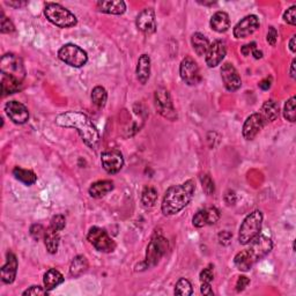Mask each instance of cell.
I'll return each instance as SVG.
<instances>
[{
  "mask_svg": "<svg viewBox=\"0 0 296 296\" xmlns=\"http://www.w3.org/2000/svg\"><path fill=\"white\" fill-rule=\"evenodd\" d=\"M290 78L295 79V59L291 61V65H290Z\"/></svg>",
  "mask_w": 296,
  "mask_h": 296,
  "instance_id": "cell-54",
  "label": "cell"
},
{
  "mask_svg": "<svg viewBox=\"0 0 296 296\" xmlns=\"http://www.w3.org/2000/svg\"><path fill=\"white\" fill-rule=\"evenodd\" d=\"M211 27L216 33H226L231 27V20L226 12H216L211 19Z\"/></svg>",
  "mask_w": 296,
  "mask_h": 296,
  "instance_id": "cell-23",
  "label": "cell"
},
{
  "mask_svg": "<svg viewBox=\"0 0 296 296\" xmlns=\"http://www.w3.org/2000/svg\"><path fill=\"white\" fill-rule=\"evenodd\" d=\"M13 175L14 177L20 180L21 183H24L26 185H33L37 180V176L35 175V172L28 169H24L21 167H15L13 169Z\"/></svg>",
  "mask_w": 296,
  "mask_h": 296,
  "instance_id": "cell-31",
  "label": "cell"
},
{
  "mask_svg": "<svg viewBox=\"0 0 296 296\" xmlns=\"http://www.w3.org/2000/svg\"><path fill=\"white\" fill-rule=\"evenodd\" d=\"M249 249H246L249 251V254L251 255V257L255 260V263L257 262L258 259H262L265 257L269 251L272 250V240L266 235H257L250 243Z\"/></svg>",
  "mask_w": 296,
  "mask_h": 296,
  "instance_id": "cell-11",
  "label": "cell"
},
{
  "mask_svg": "<svg viewBox=\"0 0 296 296\" xmlns=\"http://www.w3.org/2000/svg\"><path fill=\"white\" fill-rule=\"evenodd\" d=\"M200 291H201V294H204V295H210V296L214 295V291L213 289H212L211 284H201Z\"/></svg>",
  "mask_w": 296,
  "mask_h": 296,
  "instance_id": "cell-50",
  "label": "cell"
},
{
  "mask_svg": "<svg viewBox=\"0 0 296 296\" xmlns=\"http://www.w3.org/2000/svg\"><path fill=\"white\" fill-rule=\"evenodd\" d=\"M5 111L8 118L15 124H25L29 119V111L25 104L17 101H10L5 105Z\"/></svg>",
  "mask_w": 296,
  "mask_h": 296,
  "instance_id": "cell-16",
  "label": "cell"
},
{
  "mask_svg": "<svg viewBox=\"0 0 296 296\" xmlns=\"http://www.w3.org/2000/svg\"><path fill=\"white\" fill-rule=\"evenodd\" d=\"M296 6L293 5L291 7H289L288 10L285 12L284 14V20L287 22V24H289L291 26H295L296 25Z\"/></svg>",
  "mask_w": 296,
  "mask_h": 296,
  "instance_id": "cell-42",
  "label": "cell"
},
{
  "mask_svg": "<svg viewBox=\"0 0 296 296\" xmlns=\"http://www.w3.org/2000/svg\"><path fill=\"white\" fill-rule=\"evenodd\" d=\"M136 27L146 35H152L156 32V20H155V12L153 8H145L144 11L139 13L136 16Z\"/></svg>",
  "mask_w": 296,
  "mask_h": 296,
  "instance_id": "cell-14",
  "label": "cell"
},
{
  "mask_svg": "<svg viewBox=\"0 0 296 296\" xmlns=\"http://www.w3.org/2000/svg\"><path fill=\"white\" fill-rule=\"evenodd\" d=\"M191 44L194 52H196L197 56H205L206 52L209 51L210 48V41L205 37L204 35L200 33H196L192 35L191 37Z\"/></svg>",
  "mask_w": 296,
  "mask_h": 296,
  "instance_id": "cell-29",
  "label": "cell"
},
{
  "mask_svg": "<svg viewBox=\"0 0 296 296\" xmlns=\"http://www.w3.org/2000/svg\"><path fill=\"white\" fill-rule=\"evenodd\" d=\"M266 39H267L268 44H271L272 47L276 45V43L278 41V32H277V29L275 27H269L268 28Z\"/></svg>",
  "mask_w": 296,
  "mask_h": 296,
  "instance_id": "cell-45",
  "label": "cell"
},
{
  "mask_svg": "<svg viewBox=\"0 0 296 296\" xmlns=\"http://www.w3.org/2000/svg\"><path fill=\"white\" fill-rule=\"evenodd\" d=\"M22 86V83L14 80L7 76H4L2 74V93L3 96L13 94V93H16L17 90H20V88Z\"/></svg>",
  "mask_w": 296,
  "mask_h": 296,
  "instance_id": "cell-32",
  "label": "cell"
},
{
  "mask_svg": "<svg viewBox=\"0 0 296 296\" xmlns=\"http://www.w3.org/2000/svg\"><path fill=\"white\" fill-rule=\"evenodd\" d=\"M249 284H250L249 278H246L244 276L240 277V278H238L237 282H236V290L238 291V293H240V291H243L246 288V287L249 286Z\"/></svg>",
  "mask_w": 296,
  "mask_h": 296,
  "instance_id": "cell-46",
  "label": "cell"
},
{
  "mask_svg": "<svg viewBox=\"0 0 296 296\" xmlns=\"http://www.w3.org/2000/svg\"><path fill=\"white\" fill-rule=\"evenodd\" d=\"M295 37H296V36L294 35V36L291 37L290 41H289V49H290V51L293 52V54L296 51V49H295Z\"/></svg>",
  "mask_w": 296,
  "mask_h": 296,
  "instance_id": "cell-53",
  "label": "cell"
},
{
  "mask_svg": "<svg viewBox=\"0 0 296 296\" xmlns=\"http://www.w3.org/2000/svg\"><path fill=\"white\" fill-rule=\"evenodd\" d=\"M88 267H89L88 259L85 257V256L79 255L72 260V263H71L70 273L73 278H79V277H81L83 273H86Z\"/></svg>",
  "mask_w": 296,
  "mask_h": 296,
  "instance_id": "cell-28",
  "label": "cell"
},
{
  "mask_svg": "<svg viewBox=\"0 0 296 296\" xmlns=\"http://www.w3.org/2000/svg\"><path fill=\"white\" fill-rule=\"evenodd\" d=\"M168 250V241L166 237L162 235H155L152 241L149 242L147 246V251H146V258L143 263L144 268H151L154 267L156 264H158L161 258L166 255Z\"/></svg>",
  "mask_w": 296,
  "mask_h": 296,
  "instance_id": "cell-6",
  "label": "cell"
},
{
  "mask_svg": "<svg viewBox=\"0 0 296 296\" xmlns=\"http://www.w3.org/2000/svg\"><path fill=\"white\" fill-rule=\"evenodd\" d=\"M259 28V20L256 15H248L238 22L234 28V36L236 38H246Z\"/></svg>",
  "mask_w": 296,
  "mask_h": 296,
  "instance_id": "cell-15",
  "label": "cell"
},
{
  "mask_svg": "<svg viewBox=\"0 0 296 296\" xmlns=\"http://www.w3.org/2000/svg\"><path fill=\"white\" fill-rule=\"evenodd\" d=\"M59 240V232L55 231V229H52L49 226L45 231V235H44V244H45V248L49 254L54 255L58 251Z\"/></svg>",
  "mask_w": 296,
  "mask_h": 296,
  "instance_id": "cell-27",
  "label": "cell"
},
{
  "mask_svg": "<svg viewBox=\"0 0 296 296\" xmlns=\"http://www.w3.org/2000/svg\"><path fill=\"white\" fill-rule=\"evenodd\" d=\"M49 291L45 288H42V287L39 286H32L30 288H28L27 290L24 291V295L25 296H39V295H48Z\"/></svg>",
  "mask_w": 296,
  "mask_h": 296,
  "instance_id": "cell-43",
  "label": "cell"
},
{
  "mask_svg": "<svg viewBox=\"0 0 296 296\" xmlns=\"http://www.w3.org/2000/svg\"><path fill=\"white\" fill-rule=\"evenodd\" d=\"M17 259L16 256L8 253L6 256V263L2 267V280L4 284H12L15 280L17 272Z\"/></svg>",
  "mask_w": 296,
  "mask_h": 296,
  "instance_id": "cell-20",
  "label": "cell"
},
{
  "mask_svg": "<svg viewBox=\"0 0 296 296\" xmlns=\"http://www.w3.org/2000/svg\"><path fill=\"white\" fill-rule=\"evenodd\" d=\"M253 55L255 57V59H260V58H263V52L258 50V49H255V50L253 51Z\"/></svg>",
  "mask_w": 296,
  "mask_h": 296,
  "instance_id": "cell-52",
  "label": "cell"
},
{
  "mask_svg": "<svg viewBox=\"0 0 296 296\" xmlns=\"http://www.w3.org/2000/svg\"><path fill=\"white\" fill-rule=\"evenodd\" d=\"M200 180H201V185H202V190L204 192L207 194V196H212L215 191V185L213 179L211 178L210 175H201L200 176Z\"/></svg>",
  "mask_w": 296,
  "mask_h": 296,
  "instance_id": "cell-37",
  "label": "cell"
},
{
  "mask_svg": "<svg viewBox=\"0 0 296 296\" xmlns=\"http://www.w3.org/2000/svg\"><path fill=\"white\" fill-rule=\"evenodd\" d=\"M175 295H182V296H190L192 295L193 289L192 285L188 279L185 278H180L175 286Z\"/></svg>",
  "mask_w": 296,
  "mask_h": 296,
  "instance_id": "cell-35",
  "label": "cell"
},
{
  "mask_svg": "<svg viewBox=\"0 0 296 296\" xmlns=\"http://www.w3.org/2000/svg\"><path fill=\"white\" fill-rule=\"evenodd\" d=\"M97 10L102 13L113 15H122L126 11V5L122 0H107V2H99L96 4Z\"/></svg>",
  "mask_w": 296,
  "mask_h": 296,
  "instance_id": "cell-21",
  "label": "cell"
},
{
  "mask_svg": "<svg viewBox=\"0 0 296 296\" xmlns=\"http://www.w3.org/2000/svg\"><path fill=\"white\" fill-rule=\"evenodd\" d=\"M256 47H257V44H256L255 42L249 43V44H245V45H243V47L241 48V52H242V54L244 55V56H249V55L253 54V51L255 50V49H257Z\"/></svg>",
  "mask_w": 296,
  "mask_h": 296,
  "instance_id": "cell-48",
  "label": "cell"
},
{
  "mask_svg": "<svg viewBox=\"0 0 296 296\" xmlns=\"http://www.w3.org/2000/svg\"><path fill=\"white\" fill-rule=\"evenodd\" d=\"M92 102L94 103L97 108H103L108 100V93L103 87L97 86L92 90Z\"/></svg>",
  "mask_w": 296,
  "mask_h": 296,
  "instance_id": "cell-33",
  "label": "cell"
},
{
  "mask_svg": "<svg viewBox=\"0 0 296 296\" xmlns=\"http://www.w3.org/2000/svg\"><path fill=\"white\" fill-rule=\"evenodd\" d=\"M265 125H266V123L260 116V113H253L246 118L244 125H243V136L246 140H254Z\"/></svg>",
  "mask_w": 296,
  "mask_h": 296,
  "instance_id": "cell-17",
  "label": "cell"
},
{
  "mask_svg": "<svg viewBox=\"0 0 296 296\" xmlns=\"http://www.w3.org/2000/svg\"><path fill=\"white\" fill-rule=\"evenodd\" d=\"M44 15L52 25L59 28H71L78 24L77 16L59 4L48 3L44 7Z\"/></svg>",
  "mask_w": 296,
  "mask_h": 296,
  "instance_id": "cell-3",
  "label": "cell"
},
{
  "mask_svg": "<svg viewBox=\"0 0 296 296\" xmlns=\"http://www.w3.org/2000/svg\"><path fill=\"white\" fill-rule=\"evenodd\" d=\"M199 279L201 284H211L214 279V266L212 264H210L206 268L202 269L200 272Z\"/></svg>",
  "mask_w": 296,
  "mask_h": 296,
  "instance_id": "cell-38",
  "label": "cell"
},
{
  "mask_svg": "<svg viewBox=\"0 0 296 296\" xmlns=\"http://www.w3.org/2000/svg\"><path fill=\"white\" fill-rule=\"evenodd\" d=\"M219 242H220V244H222V245H228L229 243H231L232 241V234L227 232V231H223V232H221L219 234Z\"/></svg>",
  "mask_w": 296,
  "mask_h": 296,
  "instance_id": "cell-47",
  "label": "cell"
},
{
  "mask_svg": "<svg viewBox=\"0 0 296 296\" xmlns=\"http://www.w3.org/2000/svg\"><path fill=\"white\" fill-rule=\"evenodd\" d=\"M0 71L4 76H7L19 82H24L26 78V69L24 61L14 54H6L0 59Z\"/></svg>",
  "mask_w": 296,
  "mask_h": 296,
  "instance_id": "cell-5",
  "label": "cell"
},
{
  "mask_svg": "<svg viewBox=\"0 0 296 296\" xmlns=\"http://www.w3.org/2000/svg\"><path fill=\"white\" fill-rule=\"evenodd\" d=\"M196 190L194 180L189 179L179 185H172L163 197L161 210L165 215H175L189 205Z\"/></svg>",
  "mask_w": 296,
  "mask_h": 296,
  "instance_id": "cell-2",
  "label": "cell"
},
{
  "mask_svg": "<svg viewBox=\"0 0 296 296\" xmlns=\"http://www.w3.org/2000/svg\"><path fill=\"white\" fill-rule=\"evenodd\" d=\"M7 5H10L12 7H16V8H19V7H24L27 5V3L26 2H16V3H13V2H6Z\"/></svg>",
  "mask_w": 296,
  "mask_h": 296,
  "instance_id": "cell-51",
  "label": "cell"
},
{
  "mask_svg": "<svg viewBox=\"0 0 296 296\" xmlns=\"http://www.w3.org/2000/svg\"><path fill=\"white\" fill-rule=\"evenodd\" d=\"M279 104L276 101L268 100L263 104L262 110H260V116L263 117L265 123H272L279 117Z\"/></svg>",
  "mask_w": 296,
  "mask_h": 296,
  "instance_id": "cell-24",
  "label": "cell"
},
{
  "mask_svg": "<svg viewBox=\"0 0 296 296\" xmlns=\"http://www.w3.org/2000/svg\"><path fill=\"white\" fill-rule=\"evenodd\" d=\"M0 32L3 34H11L15 32L14 25L12 24V21L10 19L4 15V13L2 12V28H0Z\"/></svg>",
  "mask_w": 296,
  "mask_h": 296,
  "instance_id": "cell-41",
  "label": "cell"
},
{
  "mask_svg": "<svg viewBox=\"0 0 296 296\" xmlns=\"http://www.w3.org/2000/svg\"><path fill=\"white\" fill-rule=\"evenodd\" d=\"M115 188L113 182L111 180H99L90 185L89 194L93 198H102L107 196L109 192H111Z\"/></svg>",
  "mask_w": 296,
  "mask_h": 296,
  "instance_id": "cell-25",
  "label": "cell"
},
{
  "mask_svg": "<svg viewBox=\"0 0 296 296\" xmlns=\"http://www.w3.org/2000/svg\"><path fill=\"white\" fill-rule=\"evenodd\" d=\"M263 224V213L260 211H254L243 221L240 233H238V242L242 245H246L259 235Z\"/></svg>",
  "mask_w": 296,
  "mask_h": 296,
  "instance_id": "cell-4",
  "label": "cell"
},
{
  "mask_svg": "<svg viewBox=\"0 0 296 296\" xmlns=\"http://www.w3.org/2000/svg\"><path fill=\"white\" fill-rule=\"evenodd\" d=\"M58 57L61 61L72 67H82L88 61L87 52L76 44H65L58 51Z\"/></svg>",
  "mask_w": 296,
  "mask_h": 296,
  "instance_id": "cell-7",
  "label": "cell"
},
{
  "mask_svg": "<svg viewBox=\"0 0 296 296\" xmlns=\"http://www.w3.org/2000/svg\"><path fill=\"white\" fill-rule=\"evenodd\" d=\"M155 99V107L157 112L169 121H176L177 118V112L174 108V103H172L170 93L168 92L166 88H158L154 95Z\"/></svg>",
  "mask_w": 296,
  "mask_h": 296,
  "instance_id": "cell-9",
  "label": "cell"
},
{
  "mask_svg": "<svg viewBox=\"0 0 296 296\" xmlns=\"http://www.w3.org/2000/svg\"><path fill=\"white\" fill-rule=\"evenodd\" d=\"M87 240L100 253H112L116 249V243L104 229L100 227H92L88 232Z\"/></svg>",
  "mask_w": 296,
  "mask_h": 296,
  "instance_id": "cell-8",
  "label": "cell"
},
{
  "mask_svg": "<svg viewBox=\"0 0 296 296\" xmlns=\"http://www.w3.org/2000/svg\"><path fill=\"white\" fill-rule=\"evenodd\" d=\"M157 200V191L153 187H146L141 193V202L145 207H153L156 204Z\"/></svg>",
  "mask_w": 296,
  "mask_h": 296,
  "instance_id": "cell-34",
  "label": "cell"
},
{
  "mask_svg": "<svg viewBox=\"0 0 296 296\" xmlns=\"http://www.w3.org/2000/svg\"><path fill=\"white\" fill-rule=\"evenodd\" d=\"M136 79L140 83L145 85L148 81L149 76H151V58L147 55H141L138 59V65H136Z\"/></svg>",
  "mask_w": 296,
  "mask_h": 296,
  "instance_id": "cell-22",
  "label": "cell"
},
{
  "mask_svg": "<svg viewBox=\"0 0 296 296\" xmlns=\"http://www.w3.org/2000/svg\"><path fill=\"white\" fill-rule=\"evenodd\" d=\"M295 104H296V97L295 96H291L290 99L285 103L284 117L287 119V121H289L290 123H294L296 121Z\"/></svg>",
  "mask_w": 296,
  "mask_h": 296,
  "instance_id": "cell-36",
  "label": "cell"
},
{
  "mask_svg": "<svg viewBox=\"0 0 296 296\" xmlns=\"http://www.w3.org/2000/svg\"><path fill=\"white\" fill-rule=\"evenodd\" d=\"M45 231L42 224H33L30 227V235L34 238L35 241H39L41 238H44V235H45Z\"/></svg>",
  "mask_w": 296,
  "mask_h": 296,
  "instance_id": "cell-40",
  "label": "cell"
},
{
  "mask_svg": "<svg viewBox=\"0 0 296 296\" xmlns=\"http://www.w3.org/2000/svg\"><path fill=\"white\" fill-rule=\"evenodd\" d=\"M227 54V49L223 42L215 41L211 44L206 52V64L209 67H215L223 60Z\"/></svg>",
  "mask_w": 296,
  "mask_h": 296,
  "instance_id": "cell-19",
  "label": "cell"
},
{
  "mask_svg": "<svg viewBox=\"0 0 296 296\" xmlns=\"http://www.w3.org/2000/svg\"><path fill=\"white\" fill-rule=\"evenodd\" d=\"M255 263V260L251 257V255L249 254L248 250H243L241 253H238L235 258H234V264L235 266L240 269V271L246 272L253 267V265Z\"/></svg>",
  "mask_w": 296,
  "mask_h": 296,
  "instance_id": "cell-30",
  "label": "cell"
},
{
  "mask_svg": "<svg viewBox=\"0 0 296 296\" xmlns=\"http://www.w3.org/2000/svg\"><path fill=\"white\" fill-rule=\"evenodd\" d=\"M64 277L61 273L56 268H50L49 271L44 275V288L48 291H50L52 289H55L56 287H58L60 284L64 282Z\"/></svg>",
  "mask_w": 296,
  "mask_h": 296,
  "instance_id": "cell-26",
  "label": "cell"
},
{
  "mask_svg": "<svg viewBox=\"0 0 296 296\" xmlns=\"http://www.w3.org/2000/svg\"><path fill=\"white\" fill-rule=\"evenodd\" d=\"M101 162H102V167L105 171L109 172V174H117L124 166V157L119 151L111 149V151L102 153Z\"/></svg>",
  "mask_w": 296,
  "mask_h": 296,
  "instance_id": "cell-12",
  "label": "cell"
},
{
  "mask_svg": "<svg viewBox=\"0 0 296 296\" xmlns=\"http://www.w3.org/2000/svg\"><path fill=\"white\" fill-rule=\"evenodd\" d=\"M221 78L223 85L229 92H236L242 86V80L237 70L231 63H224L221 67Z\"/></svg>",
  "mask_w": 296,
  "mask_h": 296,
  "instance_id": "cell-13",
  "label": "cell"
},
{
  "mask_svg": "<svg viewBox=\"0 0 296 296\" xmlns=\"http://www.w3.org/2000/svg\"><path fill=\"white\" fill-rule=\"evenodd\" d=\"M220 219V211L215 207H210V209L198 211L196 215L193 216L192 223L194 227L202 228L209 224H215Z\"/></svg>",
  "mask_w": 296,
  "mask_h": 296,
  "instance_id": "cell-18",
  "label": "cell"
},
{
  "mask_svg": "<svg viewBox=\"0 0 296 296\" xmlns=\"http://www.w3.org/2000/svg\"><path fill=\"white\" fill-rule=\"evenodd\" d=\"M66 226V220H65V216L58 214V215H55L54 218L51 219L50 221V227L52 229H55L57 232H60L63 231Z\"/></svg>",
  "mask_w": 296,
  "mask_h": 296,
  "instance_id": "cell-39",
  "label": "cell"
},
{
  "mask_svg": "<svg viewBox=\"0 0 296 296\" xmlns=\"http://www.w3.org/2000/svg\"><path fill=\"white\" fill-rule=\"evenodd\" d=\"M223 200H224V202H226V204H227L228 206L235 205L236 201H237V196H236L235 191H233V190H228V191H227L226 193H224Z\"/></svg>",
  "mask_w": 296,
  "mask_h": 296,
  "instance_id": "cell-44",
  "label": "cell"
},
{
  "mask_svg": "<svg viewBox=\"0 0 296 296\" xmlns=\"http://www.w3.org/2000/svg\"><path fill=\"white\" fill-rule=\"evenodd\" d=\"M179 76L189 86H196L201 81L199 67L191 57H187L182 60L179 66Z\"/></svg>",
  "mask_w": 296,
  "mask_h": 296,
  "instance_id": "cell-10",
  "label": "cell"
},
{
  "mask_svg": "<svg viewBox=\"0 0 296 296\" xmlns=\"http://www.w3.org/2000/svg\"><path fill=\"white\" fill-rule=\"evenodd\" d=\"M56 124L61 127H70L77 132L92 149H97L100 146V133L94 123L86 113L79 111H67L60 113L56 118Z\"/></svg>",
  "mask_w": 296,
  "mask_h": 296,
  "instance_id": "cell-1",
  "label": "cell"
},
{
  "mask_svg": "<svg viewBox=\"0 0 296 296\" xmlns=\"http://www.w3.org/2000/svg\"><path fill=\"white\" fill-rule=\"evenodd\" d=\"M259 88L260 89H263V90H268L269 88H271L272 86V79L271 78H266V79H264V80H262L259 82Z\"/></svg>",
  "mask_w": 296,
  "mask_h": 296,
  "instance_id": "cell-49",
  "label": "cell"
}]
</instances>
